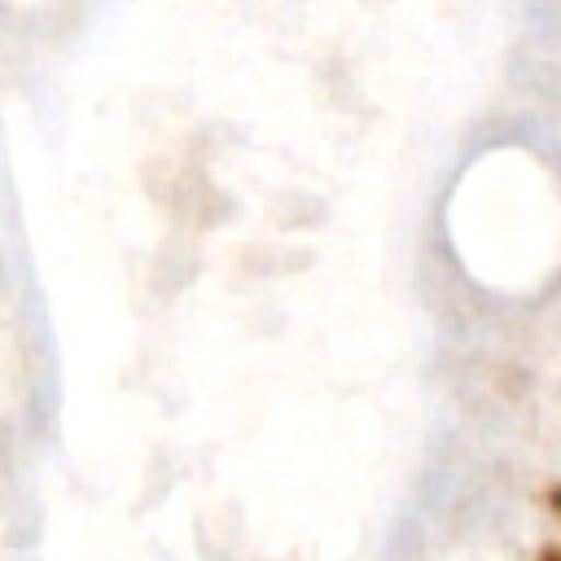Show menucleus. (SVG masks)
Segmentation results:
<instances>
[{"instance_id": "obj_1", "label": "nucleus", "mask_w": 561, "mask_h": 561, "mask_svg": "<svg viewBox=\"0 0 561 561\" xmlns=\"http://www.w3.org/2000/svg\"><path fill=\"white\" fill-rule=\"evenodd\" d=\"M535 561H561V543H543Z\"/></svg>"}]
</instances>
